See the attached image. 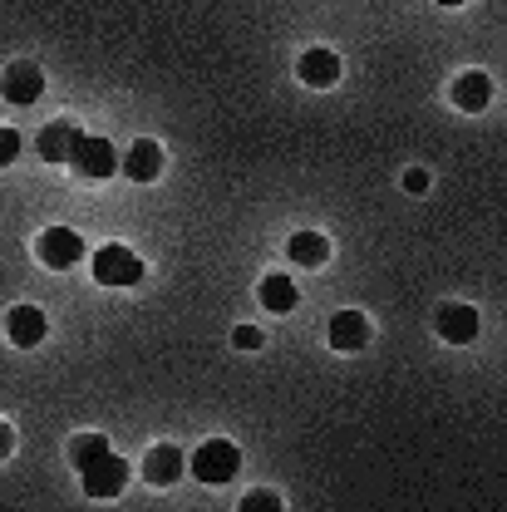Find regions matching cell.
I'll return each instance as SVG.
<instances>
[{
	"label": "cell",
	"mask_w": 507,
	"mask_h": 512,
	"mask_svg": "<svg viewBox=\"0 0 507 512\" xmlns=\"http://www.w3.org/2000/svg\"><path fill=\"white\" fill-rule=\"evenodd\" d=\"M296 74H301V84H311V89H330V84L340 79V60H335V50H306V55L296 60Z\"/></svg>",
	"instance_id": "7c38bea8"
},
{
	"label": "cell",
	"mask_w": 507,
	"mask_h": 512,
	"mask_svg": "<svg viewBox=\"0 0 507 512\" xmlns=\"http://www.w3.org/2000/svg\"><path fill=\"white\" fill-rule=\"evenodd\" d=\"M40 261L50 266V271H69L79 256H84V237L79 232H69V227H50V232H40Z\"/></svg>",
	"instance_id": "8992f818"
},
{
	"label": "cell",
	"mask_w": 507,
	"mask_h": 512,
	"mask_svg": "<svg viewBox=\"0 0 507 512\" xmlns=\"http://www.w3.org/2000/svg\"><path fill=\"white\" fill-rule=\"evenodd\" d=\"M79 483H84L89 498H119L128 488V463L119 453H104V458H94V463L79 473Z\"/></svg>",
	"instance_id": "5b68a950"
},
{
	"label": "cell",
	"mask_w": 507,
	"mask_h": 512,
	"mask_svg": "<svg viewBox=\"0 0 507 512\" xmlns=\"http://www.w3.org/2000/svg\"><path fill=\"white\" fill-rule=\"evenodd\" d=\"M74 138H79V128L55 119V124L40 128V138H35V153L45 158V163H69V148H74Z\"/></svg>",
	"instance_id": "4fadbf2b"
},
{
	"label": "cell",
	"mask_w": 507,
	"mask_h": 512,
	"mask_svg": "<svg viewBox=\"0 0 507 512\" xmlns=\"http://www.w3.org/2000/svg\"><path fill=\"white\" fill-rule=\"evenodd\" d=\"M94 281L99 286H138L143 281V261L128 252V247H99L94 252Z\"/></svg>",
	"instance_id": "3957f363"
},
{
	"label": "cell",
	"mask_w": 507,
	"mask_h": 512,
	"mask_svg": "<svg viewBox=\"0 0 507 512\" xmlns=\"http://www.w3.org/2000/svg\"><path fill=\"white\" fill-rule=\"evenodd\" d=\"M188 468L197 483L217 488V483H232V478L242 473V453H237V444H227V439H207V444L192 453Z\"/></svg>",
	"instance_id": "6da1fadb"
},
{
	"label": "cell",
	"mask_w": 507,
	"mask_h": 512,
	"mask_svg": "<svg viewBox=\"0 0 507 512\" xmlns=\"http://www.w3.org/2000/svg\"><path fill=\"white\" fill-rule=\"evenodd\" d=\"M286 252H291L296 266H325V261H330V242H325L320 232H296Z\"/></svg>",
	"instance_id": "2e32d148"
},
{
	"label": "cell",
	"mask_w": 507,
	"mask_h": 512,
	"mask_svg": "<svg viewBox=\"0 0 507 512\" xmlns=\"http://www.w3.org/2000/svg\"><path fill=\"white\" fill-rule=\"evenodd\" d=\"M330 345L335 350H365L370 345V320H365V311H340V316L330 320Z\"/></svg>",
	"instance_id": "8fae6325"
},
{
	"label": "cell",
	"mask_w": 507,
	"mask_h": 512,
	"mask_svg": "<svg viewBox=\"0 0 507 512\" xmlns=\"http://www.w3.org/2000/svg\"><path fill=\"white\" fill-rule=\"evenodd\" d=\"M183 473H188V463H183V453L173 444H158L143 453V478H148L153 488H173Z\"/></svg>",
	"instance_id": "52a82bcc"
},
{
	"label": "cell",
	"mask_w": 507,
	"mask_h": 512,
	"mask_svg": "<svg viewBox=\"0 0 507 512\" xmlns=\"http://www.w3.org/2000/svg\"><path fill=\"white\" fill-rule=\"evenodd\" d=\"M45 330H50V320H45V311H35V306H15V311L5 316V335H10V345H20V350H35V345L45 340Z\"/></svg>",
	"instance_id": "ba28073f"
},
{
	"label": "cell",
	"mask_w": 507,
	"mask_h": 512,
	"mask_svg": "<svg viewBox=\"0 0 507 512\" xmlns=\"http://www.w3.org/2000/svg\"><path fill=\"white\" fill-rule=\"evenodd\" d=\"M439 5H463V0H439Z\"/></svg>",
	"instance_id": "603a6c76"
},
{
	"label": "cell",
	"mask_w": 507,
	"mask_h": 512,
	"mask_svg": "<svg viewBox=\"0 0 507 512\" xmlns=\"http://www.w3.org/2000/svg\"><path fill=\"white\" fill-rule=\"evenodd\" d=\"M237 512H281V498L256 488V493H247V498H242V508H237Z\"/></svg>",
	"instance_id": "ac0fdd59"
},
{
	"label": "cell",
	"mask_w": 507,
	"mask_h": 512,
	"mask_svg": "<svg viewBox=\"0 0 507 512\" xmlns=\"http://www.w3.org/2000/svg\"><path fill=\"white\" fill-rule=\"evenodd\" d=\"M69 168H74L79 178H89V183H104V178H114L119 153H114V143H109V138L79 133V138H74V148H69Z\"/></svg>",
	"instance_id": "7a4b0ae2"
},
{
	"label": "cell",
	"mask_w": 507,
	"mask_h": 512,
	"mask_svg": "<svg viewBox=\"0 0 507 512\" xmlns=\"http://www.w3.org/2000/svg\"><path fill=\"white\" fill-rule=\"evenodd\" d=\"M439 335H444L448 345H468L478 335V311L473 306H444L439 311Z\"/></svg>",
	"instance_id": "5bb4252c"
},
{
	"label": "cell",
	"mask_w": 507,
	"mask_h": 512,
	"mask_svg": "<svg viewBox=\"0 0 507 512\" xmlns=\"http://www.w3.org/2000/svg\"><path fill=\"white\" fill-rule=\"evenodd\" d=\"M20 158V133L15 128H0V168H10Z\"/></svg>",
	"instance_id": "d6986e66"
},
{
	"label": "cell",
	"mask_w": 507,
	"mask_h": 512,
	"mask_svg": "<svg viewBox=\"0 0 507 512\" xmlns=\"http://www.w3.org/2000/svg\"><path fill=\"white\" fill-rule=\"evenodd\" d=\"M453 104H458L463 114H478V109H488V104H493V79H488L483 69H468V74H458V79H453Z\"/></svg>",
	"instance_id": "9c48e42d"
},
{
	"label": "cell",
	"mask_w": 507,
	"mask_h": 512,
	"mask_svg": "<svg viewBox=\"0 0 507 512\" xmlns=\"http://www.w3.org/2000/svg\"><path fill=\"white\" fill-rule=\"evenodd\" d=\"M163 173V148L153 138H133V148L124 153V178L133 183H153Z\"/></svg>",
	"instance_id": "30bf717a"
},
{
	"label": "cell",
	"mask_w": 507,
	"mask_h": 512,
	"mask_svg": "<svg viewBox=\"0 0 507 512\" xmlns=\"http://www.w3.org/2000/svg\"><path fill=\"white\" fill-rule=\"evenodd\" d=\"M256 296H261V306H266L271 316H291V311H296V301H301V291H296V281H291V276H266Z\"/></svg>",
	"instance_id": "9a60e30c"
},
{
	"label": "cell",
	"mask_w": 507,
	"mask_h": 512,
	"mask_svg": "<svg viewBox=\"0 0 507 512\" xmlns=\"http://www.w3.org/2000/svg\"><path fill=\"white\" fill-rule=\"evenodd\" d=\"M261 340H266V335H261L256 325H237V330H232V345H237V350H261Z\"/></svg>",
	"instance_id": "ffe728a7"
},
{
	"label": "cell",
	"mask_w": 507,
	"mask_h": 512,
	"mask_svg": "<svg viewBox=\"0 0 507 512\" xmlns=\"http://www.w3.org/2000/svg\"><path fill=\"white\" fill-rule=\"evenodd\" d=\"M429 188V173H424V168H409V173H404V192H424Z\"/></svg>",
	"instance_id": "44dd1931"
},
{
	"label": "cell",
	"mask_w": 507,
	"mask_h": 512,
	"mask_svg": "<svg viewBox=\"0 0 507 512\" xmlns=\"http://www.w3.org/2000/svg\"><path fill=\"white\" fill-rule=\"evenodd\" d=\"M10 448H15V429L0 424V458H10Z\"/></svg>",
	"instance_id": "7402d4cb"
},
{
	"label": "cell",
	"mask_w": 507,
	"mask_h": 512,
	"mask_svg": "<svg viewBox=\"0 0 507 512\" xmlns=\"http://www.w3.org/2000/svg\"><path fill=\"white\" fill-rule=\"evenodd\" d=\"M104 453H109V444H104V434H79V439L69 444V463H74V468L84 473V468H89L94 458H104Z\"/></svg>",
	"instance_id": "e0dca14e"
},
{
	"label": "cell",
	"mask_w": 507,
	"mask_h": 512,
	"mask_svg": "<svg viewBox=\"0 0 507 512\" xmlns=\"http://www.w3.org/2000/svg\"><path fill=\"white\" fill-rule=\"evenodd\" d=\"M0 94H5V104H15V109L35 104V99L45 94V69L35 60H15L0 74Z\"/></svg>",
	"instance_id": "277c9868"
}]
</instances>
